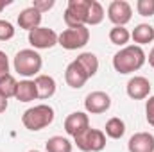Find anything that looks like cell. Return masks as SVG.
Instances as JSON below:
<instances>
[{"instance_id": "1", "label": "cell", "mask_w": 154, "mask_h": 152, "mask_svg": "<svg viewBox=\"0 0 154 152\" xmlns=\"http://www.w3.org/2000/svg\"><path fill=\"white\" fill-rule=\"evenodd\" d=\"M145 52L138 45H127L113 56V68L118 74H133L145 65Z\"/></svg>"}, {"instance_id": "2", "label": "cell", "mask_w": 154, "mask_h": 152, "mask_svg": "<svg viewBox=\"0 0 154 152\" xmlns=\"http://www.w3.org/2000/svg\"><path fill=\"white\" fill-rule=\"evenodd\" d=\"M54 116L56 113L48 104H38L22 114V123L29 131H41L54 122Z\"/></svg>"}, {"instance_id": "3", "label": "cell", "mask_w": 154, "mask_h": 152, "mask_svg": "<svg viewBox=\"0 0 154 152\" xmlns=\"http://www.w3.org/2000/svg\"><path fill=\"white\" fill-rule=\"evenodd\" d=\"M14 70L23 77L39 75V70L43 66V59L34 48H23L14 56Z\"/></svg>"}, {"instance_id": "4", "label": "cell", "mask_w": 154, "mask_h": 152, "mask_svg": "<svg viewBox=\"0 0 154 152\" xmlns=\"http://www.w3.org/2000/svg\"><path fill=\"white\" fill-rule=\"evenodd\" d=\"M77 149H81L82 152H100L106 147V134L100 129H84L81 134H77L75 138Z\"/></svg>"}, {"instance_id": "5", "label": "cell", "mask_w": 154, "mask_h": 152, "mask_svg": "<svg viewBox=\"0 0 154 152\" xmlns=\"http://www.w3.org/2000/svg\"><path fill=\"white\" fill-rule=\"evenodd\" d=\"M63 20L68 29L86 27L88 22V0H68Z\"/></svg>"}, {"instance_id": "6", "label": "cell", "mask_w": 154, "mask_h": 152, "mask_svg": "<svg viewBox=\"0 0 154 152\" xmlns=\"http://www.w3.org/2000/svg\"><path fill=\"white\" fill-rule=\"evenodd\" d=\"M90 41V29L88 27H74V29H66L59 34L57 45H61L66 50H77L82 48L84 45H88Z\"/></svg>"}, {"instance_id": "7", "label": "cell", "mask_w": 154, "mask_h": 152, "mask_svg": "<svg viewBox=\"0 0 154 152\" xmlns=\"http://www.w3.org/2000/svg\"><path fill=\"white\" fill-rule=\"evenodd\" d=\"M57 38H59V34H56V31H52L48 27H38L29 32V43L34 50L52 48L54 45H57Z\"/></svg>"}, {"instance_id": "8", "label": "cell", "mask_w": 154, "mask_h": 152, "mask_svg": "<svg viewBox=\"0 0 154 152\" xmlns=\"http://www.w3.org/2000/svg\"><path fill=\"white\" fill-rule=\"evenodd\" d=\"M108 18H109L111 23H115L116 27H125V23H129L131 18H133V9H131L129 2L113 0L108 5Z\"/></svg>"}, {"instance_id": "9", "label": "cell", "mask_w": 154, "mask_h": 152, "mask_svg": "<svg viewBox=\"0 0 154 152\" xmlns=\"http://www.w3.org/2000/svg\"><path fill=\"white\" fill-rule=\"evenodd\" d=\"M111 108V97L104 91H91L84 99V109L91 114L106 113Z\"/></svg>"}, {"instance_id": "10", "label": "cell", "mask_w": 154, "mask_h": 152, "mask_svg": "<svg viewBox=\"0 0 154 152\" xmlns=\"http://www.w3.org/2000/svg\"><path fill=\"white\" fill-rule=\"evenodd\" d=\"M125 91L133 100H143L151 95V82L145 77L134 75L129 79V82L125 86Z\"/></svg>"}, {"instance_id": "11", "label": "cell", "mask_w": 154, "mask_h": 152, "mask_svg": "<svg viewBox=\"0 0 154 152\" xmlns=\"http://www.w3.org/2000/svg\"><path fill=\"white\" fill-rule=\"evenodd\" d=\"M88 127H90V118H88V114L82 113V111L70 113L65 118V131H66V134H70L74 138L77 134H81L84 129H88Z\"/></svg>"}, {"instance_id": "12", "label": "cell", "mask_w": 154, "mask_h": 152, "mask_svg": "<svg viewBox=\"0 0 154 152\" xmlns=\"http://www.w3.org/2000/svg\"><path fill=\"white\" fill-rule=\"evenodd\" d=\"M88 79H90L88 74L82 70V66H81L77 61H72V63L66 66V70H65V81H66V84H68L70 88H74V90L82 88Z\"/></svg>"}, {"instance_id": "13", "label": "cell", "mask_w": 154, "mask_h": 152, "mask_svg": "<svg viewBox=\"0 0 154 152\" xmlns=\"http://www.w3.org/2000/svg\"><path fill=\"white\" fill-rule=\"evenodd\" d=\"M129 152H154V136L151 132H136L127 141Z\"/></svg>"}, {"instance_id": "14", "label": "cell", "mask_w": 154, "mask_h": 152, "mask_svg": "<svg viewBox=\"0 0 154 152\" xmlns=\"http://www.w3.org/2000/svg\"><path fill=\"white\" fill-rule=\"evenodd\" d=\"M41 18H43L41 13L31 5V7H25V9L18 14V25H20V29H25V31L31 32V31H34V29L39 27Z\"/></svg>"}, {"instance_id": "15", "label": "cell", "mask_w": 154, "mask_h": 152, "mask_svg": "<svg viewBox=\"0 0 154 152\" xmlns=\"http://www.w3.org/2000/svg\"><path fill=\"white\" fill-rule=\"evenodd\" d=\"M34 86H36L38 99H41V100L54 97V93H56V88H57V86H56V81H54V77L43 75V74L36 75V79H34Z\"/></svg>"}, {"instance_id": "16", "label": "cell", "mask_w": 154, "mask_h": 152, "mask_svg": "<svg viewBox=\"0 0 154 152\" xmlns=\"http://www.w3.org/2000/svg\"><path fill=\"white\" fill-rule=\"evenodd\" d=\"M131 38H133V41H134L138 47L147 45V43L154 41V27L149 25V23H140V25H136L134 31L131 32Z\"/></svg>"}, {"instance_id": "17", "label": "cell", "mask_w": 154, "mask_h": 152, "mask_svg": "<svg viewBox=\"0 0 154 152\" xmlns=\"http://www.w3.org/2000/svg\"><path fill=\"white\" fill-rule=\"evenodd\" d=\"M14 99L20 100V102H31V100L38 99L34 81H29V79H27V81H20V82H18V88H16Z\"/></svg>"}, {"instance_id": "18", "label": "cell", "mask_w": 154, "mask_h": 152, "mask_svg": "<svg viewBox=\"0 0 154 152\" xmlns=\"http://www.w3.org/2000/svg\"><path fill=\"white\" fill-rule=\"evenodd\" d=\"M75 61L82 66V70L88 74V77H93L99 72V59H97V56L93 52H82V54H79Z\"/></svg>"}, {"instance_id": "19", "label": "cell", "mask_w": 154, "mask_h": 152, "mask_svg": "<svg viewBox=\"0 0 154 152\" xmlns=\"http://www.w3.org/2000/svg\"><path fill=\"white\" fill-rule=\"evenodd\" d=\"M104 134L108 136V138H111V140H120L124 134H125V123H124V120L122 118H109L108 122H106V127H104Z\"/></svg>"}, {"instance_id": "20", "label": "cell", "mask_w": 154, "mask_h": 152, "mask_svg": "<svg viewBox=\"0 0 154 152\" xmlns=\"http://www.w3.org/2000/svg\"><path fill=\"white\" fill-rule=\"evenodd\" d=\"M104 20V7L97 0H88V22L86 25H99Z\"/></svg>"}, {"instance_id": "21", "label": "cell", "mask_w": 154, "mask_h": 152, "mask_svg": "<svg viewBox=\"0 0 154 152\" xmlns=\"http://www.w3.org/2000/svg\"><path fill=\"white\" fill-rule=\"evenodd\" d=\"M45 149H47V152H72V143H70L68 138L52 136V138L47 140Z\"/></svg>"}, {"instance_id": "22", "label": "cell", "mask_w": 154, "mask_h": 152, "mask_svg": "<svg viewBox=\"0 0 154 152\" xmlns=\"http://www.w3.org/2000/svg\"><path fill=\"white\" fill-rule=\"evenodd\" d=\"M129 39H131V32L125 29V27H113L111 31H109V41L113 43V45H118V47H127V43H129Z\"/></svg>"}, {"instance_id": "23", "label": "cell", "mask_w": 154, "mask_h": 152, "mask_svg": "<svg viewBox=\"0 0 154 152\" xmlns=\"http://www.w3.org/2000/svg\"><path fill=\"white\" fill-rule=\"evenodd\" d=\"M16 88H18V82H16V79L11 75V74L0 79V93H2L7 100L16 95Z\"/></svg>"}, {"instance_id": "24", "label": "cell", "mask_w": 154, "mask_h": 152, "mask_svg": "<svg viewBox=\"0 0 154 152\" xmlns=\"http://www.w3.org/2000/svg\"><path fill=\"white\" fill-rule=\"evenodd\" d=\"M136 11L140 16H152L154 14V0H138Z\"/></svg>"}, {"instance_id": "25", "label": "cell", "mask_w": 154, "mask_h": 152, "mask_svg": "<svg viewBox=\"0 0 154 152\" xmlns=\"http://www.w3.org/2000/svg\"><path fill=\"white\" fill-rule=\"evenodd\" d=\"M14 38V27L11 22L7 20H0V41H7V39Z\"/></svg>"}, {"instance_id": "26", "label": "cell", "mask_w": 154, "mask_h": 152, "mask_svg": "<svg viewBox=\"0 0 154 152\" xmlns=\"http://www.w3.org/2000/svg\"><path fill=\"white\" fill-rule=\"evenodd\" d=\"M145 118H147L149 125L154 127V95L149 97V100L145 102Z\"/></svg>"}, {"instance_id": "27", "label": "cell", "mask_w": 154, "mask_h": 152, "mask_svg": "<svg viewBox=\"0 0 154 152\" xmlns=\"http://www.w3.org/2000/svg\"><path fill=\"white\" fill-rule=\"evenodd\" d=\"M54 4H56L54 0H36V2H32V7L38 9L39 13L43 14L45 11H50V9L54 7Z\"/></svg>"}, {"instance_id": "28", "label": "cell", "mask_w": 154, "mask_h": 152, "mask_svg": "<svg viewBox=\"0 0 154 152\" xmlns=\"http://www.w3.org/2000/svg\"><path fill=\"white\" fill-rule=\"evenodd\" d=\"M5 75H9V59H7V54L0 50V79Z\"/></svg>"}, {"instance_id": "29", "label": "cell", "mask_w": 154, "mask_h": 152, "mask_svg": "<svg viewBox=\"0 0 154 152\" xmlns=\"http://www.w3.org/2000/svg\"><path fill=\"white\" fill-rule=\"evenodd\" d=\"M5 109H7V99L0 93V113H4Z\"/></svg>"}, {"instance_id": "30", "label": "cell", "mask_w": 154, "mask_h": 152, "mask_svg": "<svg viewBox=\"0 0 154 152\" xmlns=\"http://www.w3.org/2000/svg\"><path fill=\"white\" fill-rule=\"evenodd\" d=\"M147 59H149V65L154 68V47H152V50L149 52V57H147Z\"/></svg>"}, {"instance_id": "31", "label": "cell", "mask_w": 154, "mask_h": 152, "mask_svg": "<svg viewBox=\"0 0 154 152\" xmlns=\"http://www.w3.org/2000/svg\"><path fill=\"white\" fill-rule=\"evenodd\" d=\"M9 4H11V0H0V13H2V9H4V7H7Z\"/></svg>"}, {"instance_id": "32", "label": "cell", "mask_w": 154, "mask_h": 152, "mask_svg": "<svg viewBox=\"0 0 154 152\" xmlns=\"http://www.w3.org/2000/svg\"><path fill=\"white\" fill-rule=\"evenodd\" d=\"M29 152H39V150H29Z\"/></svg>"}]
</instances>
